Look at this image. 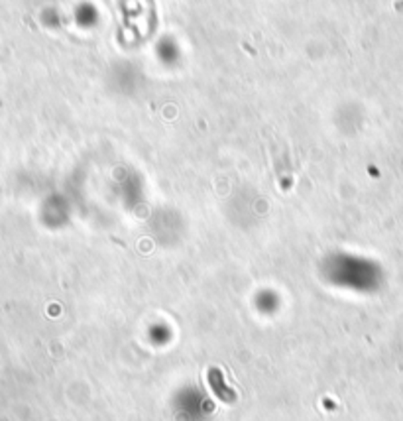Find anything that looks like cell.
<instances>
[{
    "instance_id": "1",
    "label": "cell",
    "mask_w": 403,
    "mask_h": 421,
    "mask_svg": "<svg viewBox=\"0 0 403 421\" xmlns=\"http://www.w3.org/2000/svg\"><path fill=\"white\" fill-rule=\"evenodd\" d=\"M171 410L176 413L177 421H207L215 408L205 394V390L197 386H185L177 390L174 395Z\"/></svg>"
},
{
    "instance_id": "2",
    "label": "cell",
    "mask_w": 403,
    "mask_h": 421,
    "mask_svg": "<svg viewBox=\"0 0 403 421\" xmlns=\"http://www.w3.org/2000/svg\"><path fill=\"white\" fill-rule=\"evenodd\" d=\"M207 382H209V388L212 390V394L217 395L220 402H225V404L234 402V392H232V388L228 386L227 378H225V374H222L219 369L209 370Z\"/></svg>"
}]
</instances>
